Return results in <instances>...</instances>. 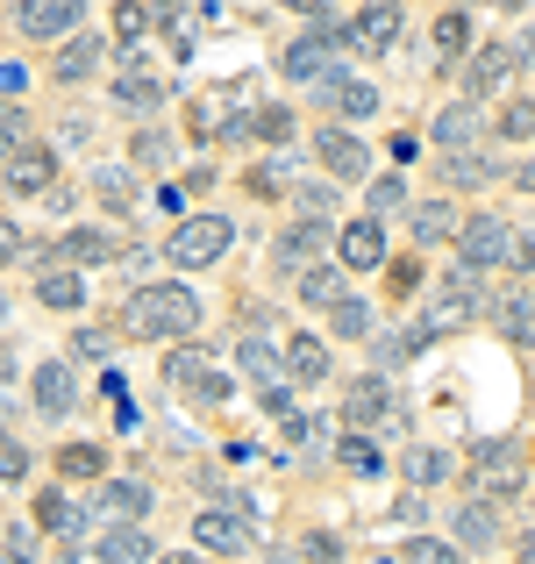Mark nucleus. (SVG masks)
Wrapping results in <instances>:
<instances>
[{
	"instance_id": "13",
	"label": "nucleus",
	"mask_w": 535,
	"mask_h": 564,
	"mask_svg": "<svg viewBox=\"0 0 535 564\" xmlns=\"http://www.w3.org/2000/svg\"><path fill=\"white\" fill-rule=\"evenodd\" d=\"M29 393H36V414H51V422L79 408V379H72V365H36Z\"/></svg>"
},
{
	"instance_id": "17",
	"label": "nucleus",
	"mask_w": 535,
	"mask_h": 564,
	"mask_svg": "<svg viewBox=\"0 0 535 564\" xmlns=\"http://www.w3.org/2000/svg\"><path fill=\"white\" fill-rule=\"evenodd\" d=\"M51 172H57V158L43 151V143L8 151V186H14V193H51Z\"/></svg>"
},
{
	"instance_id": "12",
	"label": "nucleus",
	"mask_w": 535,
	"mask_h": 564,
	"mask_svg": "<svg viewBox=\"0 0 535 564\" xmlns=\"http://www.w3.org/2000/svg\"><path fill=\"white\" fill-rule=\"evenodd\" d=\"M315 158L336 172V180H364V172H371V151L350 137V129H321V137H315Z\"/></svg>"
},
{
	"instance_id": "39",
	"label": "nucleus",
	"mask_w": 535,
	"mask_h": 564,
	"mask_svg": "<svg viewBox=\"0 0 535 564\" xmlns=\"http://www.w3.org/2000/svg\"><path fill=\"white\" fill-rule=\"evenodd\" d=\"M94 186H100V200H108V207H114V215H129V207H137V186H129V180H122V172H100V180H94Z\"/></svg>"
},
{
	"instance_id": "21",
	"label": "nucleus",
	"mask_w": 535,
	"mask_h": 564,
	"mask_svg": "<svg viewBox=\"0 0 535 564\" xmlns=\"http://www.w3.org/2000/svg\"><path fill=\"white\" fill-rule=\"evenodd\" d=\"M36 301L57 307V315H72V307H86V279L72 272V264H51V272L36 279Z\"/></svg>"
},
{
	"instance_id": "54",
	"label": "nucleus",
	"mask_w": 535,
	"mask_h": 564,
	"mask_svg": "<svg viewBox=\"0 0 535 564\" xmlns=\"http://www.w3.org/2000/svg\"><path fill=\"white\" fill-rule=\"evenodd\" d=\"M500 8H528V0H500Z\"/></svg>"
},
{
	"instance_id": "34",
	"label": "nucleus",
	"mask_w": 535,
	"mask_h": 564,
	"mask_svg": "<svg viewBox=\"0 0 535 564\" xmlns=\"http://www.w3.org/2000/svg\"><path fill=\"white\" fill-rule=\"evenodd\" d=\"M500 137L507 143H522V137H535V100H507V108H500Z\"/></svg>"
},
{
	"instance_id": "38",
	"label": "nucleus",
	"mask_w": 535,
	"mask_h": 564,
	"mask_svg": "<svg viewBox=\"0 0 535 564\" xmlns=\"http://www.w3.org/2000/svg\"><path fill=\"white\" fill-rule=\"evenodd\" d=\"M436 51H471V22H465V14H443V22H436Z\"/></svg>"
},
{
	"instance_id": "9",
	"label": "nucleus",
	"mask_w": 535,
	"mask_h": 564,
	"mask_svg": "<svg viewBox=\"0 0 535 564\" xmlns=\"http://www.w3.org/2000/svg\"><path fill=\"white\" fill-rule=\"evenodd\" d=\"M165 372H172V386H186V393L200 400V408H221V400H229V379H221L215 365L200 358V350H178V358L165 365Z\"/></svg>"
},
{
	"instance_id": "24",
	"label": "nucleus",
	"mask_w": 535,
	"mask_h": 564,
	"mask_svg": "<svg viewBox=\"0 0 535 564\" xmlns=\"http://www.w3.org/2000/svg\"><path fill=\"white\" fill-rule=\"evenodd\" d=\"M94 72H100V36H86V29L65 36V51H57V79L79 86V79H94Z\"/></svg>"
},
{
	"instance_id": "7",
	"label": "nucleus",
	"mask_w": 535,
	"mask_h": 564,
	"mask_svg": "<svg viewBox=\"0 0 535 564\" xmlns=\"http://www.w3.org/2000/svg\"><path fill=\"white\" fill-rule=\"evenodd\" d=\"M79 8H86V0H22V8H14V29L36 36V43L72 36V29H79Z\"/></svg>"
},
{
	"instance_id": "27",
	"label": "nucleus",
	"mask_w": 535,
	"mask_h": 564,
	"mask_svg": "<svg viewBox=\"0 0 535 564\" xmlns=\"http://www.w3.org/2000/svg\"><path fill=\"white\" fill-rule=\"evenodd\" d=\"M457 543H471V551L500 543V514H493V500H465V514H457Z\"/></svg>"
},
{
	"instance_id": "51",
	"label": "nucleus",
	"mask_w": 535,
	"mask_h": 564,
	"mask_svg": "<svg viewBox=\"0 0 535 564\" xmlns=\"http://www.w3.org/2000/svg\"><path fill=\"white\" fill-rule=\"evenodd\" d=\"M14 258V236H0V264H8Z\"/></svg>"
},
{
	"instance_id": "37",
	"label": "nucleus",
	"mask_w": 535,
	"mask_h": 564,
	"mask_svg": "<svg viewBox=\"0 0 535 564\" xmlns=\"http://www.w3.org/2000/svg\"><path fill=\"white\" fill-rule=\"evenodd\" d=\"M236 365H243L250 379H264V386L279 379V350H272V344H243V350H236Z\"/></svg>"
},
{
	"instance_id": "42",
	"label": "nucleus",
	"mask_w": 535,
	"mask_h": 564,
	"mask_svg": "<svg viewBox=\"0 0 535 564\" xmlns=\"http://www.w3.org/2000/svg\"><path fill=\"white\" fill-rule=\"evenodd\" d=\"M258 137L264 143H286L293 137V108H258Z\"/></svg>"
},
{
	"instance_id": "49",
	"label": "nucleus",
	"mask_w": 535,
	"mask_h": 564,
	"mask_svg": "<svg viewBox=\"0 0 535 564\" xmlns=\"http://www.w3.org/2000/svg\"><path fill=\"white\" fill-rule=\"evenodd\" d=\"M286 8H301V14H321V0H286Z\"/></svg>"
},
{
	"instance_id": "25",
	"label": "nucleus",
	"mask_w": 535,
	"mask_h": 564,
	"mask_svg": "<svg viewBox=\"0 0 535 564\" xmlns=\"http://www.w3.org/2000/svg\"><path fill=\"white\" fill-rule=\"evenodd\" d=\"M471 137H479V108H471V100H457V108H443L436 115V143H443V151H471Z\"/></svg>"
},
{
	"instance_id": "14",
	"label": "nucleus",
	"mask_w": 535,
	"mask_h": 564,
	"mask_svg": "<svg viewBox=\"0 0 535 564\" xmlns=\"http://www.w3.org/2000/svg\"><path fill=\"white\" fill-rule=\"evenodd\" d=\"M94 514H108V522H143L151 514V486L143 479H108L94 500Z\"/></svg>"
},
{
	"instance_id": "46",
	"label": "nucleus",
	"mask_w": 535,
	"mask_h": 564,
	"mask_svg": "<svg viewBox=\"0 0 535 564\" xmlns=\"http://www.w3.org/2000/svg\"><path fill=\"white\" fill-rule=\"evenodd\" d=\"M301 207L307 215H329V186H301Z\"/></svg>"
},
{
	"instance_id": "18",
	"label": "nucleus",
	"mask_w": 535,
	"mask_h": 564,
	"mask_svg": "<svg viewBox=\"0 0 535 564\" xmlns=\"http://www.w3.org/2000/svg\"><path fill=\"white\" fill-rule=\"evenodd\" d=\"M493 329L507 336V344H535V301H528L522 286H507V293L493 301Z\"/></svg>"
},
{
	"instance_id": "6",
	"label": "nucleus",
	"mask_w": 535,
	"mask_h": 564,
	"mask_svg": "<svg viewBox=\"0 0 535 564\" xmlns=\"http://www.w3.org/2000/svg\"><path fill=\"white\" fill-rule=\"evenodd\" d=\"M393 43H400V0H371V8L350 22V51L357 57H385Z\"/></svg>"
},
{
	"instance_id": "29",
	"label": "nucleus",
	"mask_w": 535,
	"mask_h": 564,
	"mask_svg": "<svg viewBox=\"0 0 535 564\" xmlns=\"http://www.w3.org/2000/svg\"><path fill=\"white\" fill-rule=\"evenodd\" d=\"M301 301L307 307H336L343 301V272H336V264H307L301 272Z\"/></svg>"
},
{
	"instance_id": "35",
	"label": "nucleus",
	"mask_w": 535,
	"mask_h": 564,
	"mask_svg": "<svg viewBox=\"0 0 535 564\" xmlns=\"http://www.w3.org/2000/svg\"><path fill=\"white\" fill-rule=\"evenodd\" d=\"M329 322H336V336H371V307H364V301H350V293L329 307Z\"/></svg>"
},
{
	"instance_id": "33",
	"label": "nucleus",
	"mask_w": 535,
	"mask_h": 564,
	"mask_svg": "<svg viewBox=\"0 0 535 564\" xmlns=\"http://www.w3.org/2000/svg\"><path fill=\"white\" fill-rule=\"evenodd\" d=\"M57 471H65V479H100L108 457H100L94 443H65V451H57Z\"/></svg>"
},
{
	"instance_id": "28",
	"label": "nucleus",
	"mask_w": 535,
	"mask_h": 564,
	"mask_svg": "<svg viewBox=\"0 0 535 564\" xmlns=\"http://www.w3.org/2000/svg\"><path fill=\"white\" fill-rule=\"evenodd\" d=\"M450 236H457V215H450V200H422V207H414V243H450Z\"/></svg>"
},
{
	"instance_id": "31",
	"label": "nucleus",
	"mask_w": 535,
	"mask_h": 564,
	"mask_svg": "<svg viewBox=\"0 0 535 564\" xmlns=\"http://www.w3.org/2000/svg\"><path fill=\"white\" fill-rule=\"evenodd\" d=\"M493 158H485V151H457L450 158V165H443V180H450V186H485V180H493Z\"/></svg>"
},
{
	"instance_id": "4",
	"label": "nucleus",
	"mask_w": 535,
	"mask_h": 564,
	"mask_svg": "<svg viewBox=\"0 0 535 564\" xmlns=\"http://www.w3.org/2000/svg\"><path fill=\"white\" fill-rule=\"evenodd\" d=\"M465 486H471V500H514L528 486V457L514 451L507 436H485L479 451H471V465H465Z\"/></svg>"
},
{
	"instance_id": "43",
	"label": "nucleus",
	"mask_w": 535,
	"mask_h": 564,
	"mask_svg": "<svg viewBox=\"0 0 535 564\" xmlns=\"http://www.w3.org/2000/svg\"><path fill=\"white\" fill-rule=\"evenodd\" d=\"M165 158H172V143L157 137V129H143V137H137V165H151V172H157Z\"/></svg>"
},
{
	"instance_id": "8",
	"label": "nucleus",
	"mask_w": 535,
	"mask_h": 564,
	"mask_svg": "<svg viewBox=\"0 0 535 564\" xmlns=\"http://www.w3.org/2000/svg\"><path fill=\"white\" fill-rule=\"evenodd\" d=\"M336 29L329 22H321L315 29V36H301V43H293V51H286V79H301V86H321V79H336Z\"/></svg>"
},
{
	"instance_id": "55",
	"label": "nucleus",
	"mask_w": 535,
	"mask_h": 564,
	"mask_svg": "<svg viewBox=\"0 0 535 564\" xmlns=\"http://www.w3.org/2000/svg\"><path fill=\"white\" fill-rule=\"evenodd\" d=\"M0 315H8V307H0Z\"/></svg>"
},
{
	"instance_id": "10",
	"label": "nucleus",
	"mask_w": 535,
	"mask_h": 564,
	"mask_svg": "<svg viewBox=\"0 0 535 564\" xmlns=\"http://www.w3.org/2000/svg\"><path fill=\"white\" fill-rule=\"evenodd\" d=\"M514 65H522V51H507V43H485L479 57H471V72H465V86H471V100H493L500 86L514 79Z\"/></svg>"
},
{
	"instance_id": "36",
	"label": "nucleus",
	"mask_w": 535,
	"mask_h": 564,
	"mask_svg": "<svg viewBox=\"0 0 535 564\" xmlns=\"http://www.w3.org/2000/svg\"><path fill=\"white\" fill-rule=\"evenodd\" d=\"M407 479L414 486H443V479H450V457H443V451H414L407 457Z\"/></svg>"
},
{
	"instance_id": "30",
	"label": "nucleus",
	"mask_w": 535,
	"mask_h": 564,
	"mask_svg": "<svg viewBox=\"0 0 535 564\" xmlns=\"http://www.w3.org/2000/svg\"><path fill=\"white\" fill-rule=\"evenodd\" d=\"M286 372H293V379H307V386H315V379H329V350H321L315 336H301V344L286 350Z\"/></svg>"
},
{
	"instance_id": "2",
	"label": "nucleus",
	"mask_w": 535,
	"mask_h": 564,
	"mask_svg": "<svg viewBox=\"0 0 535 564\" xmlns=\"http://www.w3.org/2000/svg\"><path fill=\"white\" fill-rule=\"evenodd\" d=\"M457 250H465L471 272H485V264H514V272H535V243H528V236H514V221H500V215H471V221H457Z\"/></svg>"
},
{
	"instance_id": "47",
	"label": "nucleus",
	"mask_w": 535,
	"mask_h": 564,
	"mask_svg": "<svg viewBox=\"0 0 535 564\" xmlns=\"http://www.w3.org/2000/svg\"><path fill=\"white\" fill-rule=\"evenodd\" d=\"M264 414H293V393H286V386H264Z\"/></svg>"
},
{
	"instance_id": "23",
	"label": "nucleus",
	"mask_w": 535,
	"mask_h": 564,
	"mask_svg": "<svg viewBox=\"0 0 535 564\" xmlns=\"http://www.w3.org/2000/svg\"><path fill=\"white\" fill-rule=\"evenodd\" d=\"M321 243H329V221H321V215H307L301 229H286V236H279V264H286V272H301V264L315 258Z\"/></svg>"
},
{
	"instance_id": "53",
	"label": "nucleus",
	"mask_w": 535,
	"mask_h": 564,
	"mask_svg": "<svg viewBox=\"0 0 535 564\" xmlns=\"http://www.w3.org/2000/svg\"><path fill=\"white\" fill-rule=\"evenodd\" d=\"M522 564H535V536H528V543H522Z\"/></svg>"
},
{
	"instance_id": "50",
	"label": "nucleus",
	"mask_w": 535,
	"mask_h": 564,
	"mask_svg": "<svg viewBox=\"0 0 535 564\" xmlns=\"http://www.w3.org/2000/svg\"><path fill=\"white\" fill-rule=\"evenodd\" d=\"M522 65H528V72H535V36H528V43H522Z\"/></svg>"
},
{
	"instance_id": "22",
	"label": "nucleus",
	"mask_w": 535,
	"mask_h": 564,
	"mask_svg": "<svg viewBox=\"0 0 535 564\" xmlns=\"http://www.w3.org/2000/svg\"><path fill=\"white\" fill-rule=\"evenodd\" d=\"M315 94H321V100H329V108H336V115H379V94H371V86H364V79H350V72H336V79H321V86H315Z\"/></svg>"
},
{
	"instance_id": "48",
	"label": "nucleus",
	"mask_w": 535,
	"mask_h": 564,
	"mask_svg": "<svg viewBox=\"0 0 535 564\" xmlns=\"http://www.w3.org/2000/svg\"><path fill=\"white\" fill-rule=\"evenodd\" d=\"M393 200H400V180H393V172H385V180L371 186V207H393Z\"/></svg>"
},
{
	"instance_id": "44",
	"label": "nucleus",
	"mask_w": 535,
	"mask_h": 564,
	"mask_svg": "<svg viewBox=\"0 0 535 564\" xmlns=\"http://www.w3.org/2000/svg\"><path fill=\"white\" fill-rule=\"evenodd\" d=\"M22 471H29V451L14 436H0V479H22Z\"/></svg>"
},
{
	"instance_id": "19",
	"label": "nucleus",
	"mask_w": 535,
	"mask_h": 564,
	"mask_svg": "<svg viewBox=\"0 0 535 564\" xmlns=\"http://www.w3.org/2000/svg\"><path fill=\"white\" fill-rule=\"evenodd\" d=\"M100 564H157L151 536H143V522H114L108 536H100Z\"/></svg>"
},
{
	"instance_id": "52",
	"label": "nucleus",
	"mask_w": 535,
	"mask_h": 564,
	"mask_svg": "<svg viewBox=\"0 0 535 564\" xmlns=\"http://www.w3.org/2000/svg\"><path fill=\"white\" fill-rule=\"evenodd\" d=\"M157 564H200V557H186V551H178V557H157Z\"/></svg>"
},
{
	"instance_id": "11",
	"label": "nucleus",
	"mask_w": 535,
	"mask_h": 564,
	"mask_svg": "<svg viewBox=\"0 0 535 564\" xmlns=\"http://www.w3.org/2000/svg\"><path fill=\"white\" fill-rule=\"evenodd\" d=\"M193 543H200V551H243L250 543V514H236V508L193 514Z\"/></svg>"
},
{
	"instance_id": "32",
	"label": "nucleus",
	"mask_w": 535,
	"mask_h": 564,
	"mask_svg": "<svg viewBox=\"0 0 535 564\" xmlns=\"http://www.w3.org/2000/svg\"><path fill=\"white\" fill-rule=\"evenodd\" d=\"M336 457H343V471H357V479H379V465H385L371 436H343V443H336Z\"/></svg>"
},
{
	"instance_id": "15",
	"label": "nucleus",
	"mask_w": 535,
	"mask_h": 564,
	"mask_svg": "<svg viewBox=\"0 0 535 564\" xmlns=\"http://www.w3.org/2000/svg\"><path fill=\"white\" fill-rule=\"evenodd\" d=\"M385 414H393V393H385V379H357L350 386V400H343V422L364 436V429H379Z\"/></svg>"
},
{
	"instance_id": "16",
	"label": "nucleus",
	"mask_w": 535,
	"mask_h": 564,
	"mask_svg": "<svg viewBox=\"0 0 535 564\" xmlns=\"http://www.w3.org/2000/svg\"><path fill=\"white\" fill-rule=\"evenodd\" d=\"M336 250H343V264H350V272H371V264H385V229L364 215V221H350V229L336 236Z\"/></svg>"
},
{
	"instance_id": "45",
	"label": "nucleus",
	"mask_w": 535,
	"mask_h": 564,
	"mask_svg": "<svg viewBox=\"0 0 535 564\" xmlns=\"http://www.w3.org/2000/svg\"><path fill=\"white\" fill-rule=\"evenodd\" d=\"M414 286H422V264L400 258V264H393V293H414Z\"/></svg>"
},
{
	"instance_id": "5",
	"label": "nucleus",
	"mask_w": 535,
	"mask_h": 564,
	"mask_svg": "<svg viewBox=\"0 0 535 564\" xmlns=\"http://www.w3.org/2000/svg\"><path fill=\"white\" fill-rule=\"evenodd\" d=\"M221 250H229V221H221V215H186L165 236V258L172 264H193V272H200V264H215Z\"/></svg>"
},
{
	"instance_id": "1",
	"label": "nucleus",
	"mask_w": 535,
	"mask_h": 564,
	"mask_svg": "<svg viewBox=\"0 0 535 564\" xmlns=\"http://www.w3.org/2000/svg\"><path fill=\"white\" fill-rule=\"evenodd\" d=\"M479 307H485V301H479V272H471V264H457V272L422 301L414 344H443V336H465L471 322H479Z\"/></svg>"
},
{
	"instance_id": "26",
	"label": "nucleus",
	"mask_w": 535,
	"mask_h": 564,
	"mask_svg": "<svg viewBox=\"0 0 535 564\" xmlns=\"http://www.w3.org/2000/svg\"><path fill=\"white\" fill-rule=\"evenodd\" d=\"M114 100H122V108H165V79L143 72V65H129L122 79H114Z\"/></svg>"
},
{
	"instance_id": "40",
	"label": "nucleus",
	"mask_w": 535,
	"mask_h": 564,
	"mask_svg": "<svg viewBox=\"0 0 535 564\" xmlns=\"http://www.w3.org/2000/svg\"><path fill=\"white\" fill-rule=\"evenodd\" d=\"M400 564H457V551H450V543H436V536H414Z\"/></svg>"
},
{
	"instance_id": "20",
	"label": "nucleus",
	"mask_w": 535,
	"mask_h": 564,
	"mask_svg": "<svg viewBox=\"0 0 535 564\" xmlns=\"http://www.w3.org/2000/svg\"><path fill=\"white\" fill-rule=\"evenodd\" d=\"M57 258H65V264H108V258H122V236H108V229H72L65 243H57Z\"/></svg>"
},
{
	"instance_id": "41",
	"label": "nucleus",
	"mask_w": 535,
	"mask_h": 564,
	"mask_svg": "<svg viewBox=\"0 0 535 564\" xmlns=\"http://www.w3.org/2000/svg\"><path fill=\"white\" fill-rule=\"evenodd\" d=\"M151 22H157V14L143 8V0H122V14H114V29H122L129 43H143V29H151Z\"/></svg>"
},
{
	"instance_id": "3",
	"label": "nucleus",
	"mask_w": 535,
	"mask_h": 564,
	"mask_svg": "<svg viewBox=\"0 0 535 564\" xmlns=\"http://www.w3.org/2000/svg\"><path fill=\"white\" fill-rule=\"evenodd\" d=\"M193 322H200V301H193V286H137V293H129V329L151 336V344H165V336H186Z\"/></svg>"
}]
</instances>
